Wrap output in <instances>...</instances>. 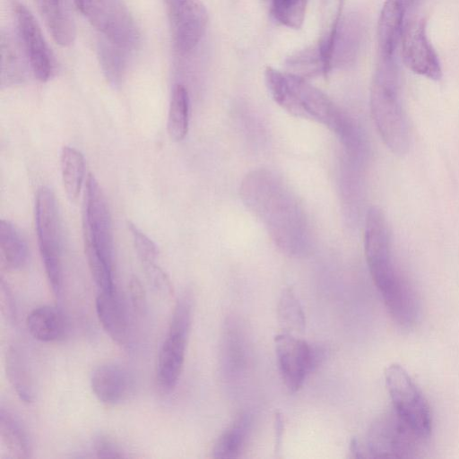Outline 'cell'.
<instances>
[{
	"label": "cell",
	"mask_w": 459,
	"mask_h": 459,
	"mask_svg": "<svg viewBox=\"0 0 459 459\" xmlns=\"http://www.w3.org/2000/svg\"><path fill=\"white\" fill-rule=\"evenodd\" d=\"M240 196L247 208L264 225L275 245L298 256L307 247L304 211L290 189L273 173L256 169L246 175Z\"/></svg>",
	"instance_id": "cell-1"
},
{
	"label": "cell",
	"mask_w": 459,
	"mask_h": 459,
	"mask_svg": "<svg viewBox=\"0 0 459 459\" xmlns=\"http://www.w3.org/2000/svg\"><path fill=\"white\" fill-rule=\"evenodd\" d=\"M364 250L372 280L389 314L401 326L413 325L419 316L418 300L394 263L389 225L383 211L377 206L367 212Z\"/></svg>",
	"instance_id": "cell-2"
},
{
	"label": "cell",
	"mask_w": 459,
	"mask_h": 459,
	"mask_svg": "<svg viewBox=\"0 0 459 459\" xmlns=\"http://www.w3.org/2000/svg\"><path fill=\"white\" fill-rule=\"evenodd\" d=\"M264 81L273 100L285 111L322 124L348 143L352 131L349 120L324 92L305 78L267 66Z\"/></svg>",
	"instance_id": "cell-3"
},
{
	"label": "cell",
	"mask_w": 459,
	"mask_h": 459,
	"mask_svg": "<svg viewBox=\"0 0 459 459\" xmlns=\"http://www.w3.org/2000/svg\"><path fill=\"white\" fill-rule=\"evenodd\" d=\"M369 106L374 124L385 146L395 155L407 153L411 133L394 58L378 57L370 87Z\"/></svg>",
	"instance_id": "cell-4"
},
{
	"label": "cell",
	"mask_w": 459,
	"mask_h": 459,
	"mask_svg": "<svg viewBox=\"0 0 459 459\" xmlns=\"http://www.w3.org/2000/svg\"><path fill=\"white\" fill-rule=\"evenodd\" d=\"M82 230L89 266L113 269L111 217L103 191L92 174H89L86 180Z\"/></svg>",
	"instance_id": "cell-5"
},
{
	"label": "cell",
	"mask_w": 459,
	"mask_h": 459,
	"mask_svg": "<svg viewBox=\"0 0 459 459\" xmlns=\"http://www.w3.org/2000/svg\"><path fill=\"white\" fill-rule=\"evenodd\" d=\"M35 225L46 275L54 295L58 297L63 281L61 224L56 196L47 186L39 188L36 195Z\"/></svg>",
	"instance_id": "cell-6"
},
{
	"label": "cell",
	"mask_w": 459,
	"mask_h": 459,
	"mask_svg": "<svg viewBox=\"0 0 459 459\" xmlns=\"http://www.w3.org/2000/svg\"><path fill=\"white\" fill-rule=\"evenodd\" d=\"M385 385L397 417L422 441L432 430V414L428 401L408 372L400 365H390Z\"/></svg>",
	"instance_id": "cell-7"
},
{
	"label": "cell",
	"mask_w": 459,
	"mask_h": 459,
	"mask_svg": "<svg viewBox=\"0 0 459 459\" xmlns=\"http://www.w3.org/2000/svg\"><path fill=\"white\" fill-rule=\"evenodd\" d=\"M88 22L102 39L127 51L137 48L140 32L123 0H74Z\"/></svg>",
	"instance_id": "cell-8"
},
{
	"label": "cell",
	"mask_w": 459,
	"mask_h": 459,
	"mask_svg": "<svg viewBox=\"0 0 459 459\" xmlns=\"http://www.w3.org/2000/svg\"><path fill=\"white\" fill-rule=\"evenodd\" d=\"M18 39L34 76L40 82L56 74V62L41 29L30 11L19 0H12Z\"/></svg>",
	"instance_id": "cell-9"
},
{
	"label": "cell",
	"mask_w": 459,
	"mask_h": 459,
	"mask_svg": "<svg viewBox=\"0 0 459 459\" xmlns=\"http://www.w3.org/2000/svg\"><path fill=\"white\" fill-rule=\"evenodd\" d=\"M420 440L394 413L381 416L368 430L366 451L375 458L413 456Z\"/></svg>",
	"instance_id": "cell-10"
},
{
	"label": "cell",
	"mask_w": 459,
	"mask_h": 459,
	"mask_svg": "<svg viewBox=\"0 0 459 459\" xmlns=\"http://www.w3.org/2000/svg\"><path fill=\"white\" fill-rule=\"evenodd\" d=\"M274 344L281 378L290 391L296 392L322 360L323 350L287 332L276 335Z\"/></svg>",
	"instance_id": "cell-11"
},
{
	"label": "cell",
	"mask_w": 459,
	"mask_h": 459,
	"mask_svg": "<svg viewBox=\"0 0 459 459\" xmlns=\"http://www.w3.org/2000/svg\"><path fill=\"white\" fill-rule=\"evenodd\" d=\"M172 41L186 54L202 39L208 23V13L201 0H163Z\"/></svg>",
	"instance_id": "cell-12"
},
{
	"label": "cell",
	"mask_w": 459,
	"mask_h": 459,
	"mask_svg": "<svg viewBox=\"0 0 459 459\" xmlns=\"http://www.w3.org/2000/svg\"><path fill=\"white\" fill-rule=\"evenodd\" d=\"M401 40L402 56L408 69L433 81L441 79L440 62L428 38L425 19L409 22L403 29Z\"/></svg>",
	"instance_id": "cell-13"
},
{
	"label": "cell",
	"mask_w": 459,
	"mask_h": 459,
	"mask_svg": "<svg viewBox=\"0 0 459 459\" xmlns=\"http://www.w3.org/2000/svg\"><path fill=\"white\" fill-rule=\"evenodd\" d=\"M91 386L99 401L117 404L126 400L134 391V379L123 367L116 364L101 365L94 369Z\"/></svg>",
	"instance_id": "cell-14"
},
{
	"label": "cell",
	"mask_w": 459,
	"mask_h": 459,
	"mask_svg": "<svg viewBox=\"0 0 459 459\" xmlns=\"http://www.w3.org/2000/svg\"><path fill=\"white\" fill-rule=\"evenodd\" d=\"M189 333L169 330L158 355L157 381L166 393L178 384L183 368Z\"/></svg>",
	"instance_id": "cell-15"
},
{
	"label": "cell",
	"mask_w": 459,
	"mask_h": 459,
	"mask_svg": "<svg viewBox=\"0 0 459 459\" xmlns=\"http://www.w3.org/2000/svg\"><path fill=\"white\" fill-rule=\"evenodd\" d=\"M412 0H385L377 23L378 55L394 58V53L402 38L407 9Z\"/></svg>",
	"instance_id": "cell-16"
},
{
	"label": "cell",
	"mask_w": 459,
	"mask_h": 459,
	"mask_svg": "<svg viewBox=\"0 0 459 459\" xmlns=\"http://www.w3.org/2000/svg\"><path fill=\"white\" fill-rule=\"evenodd\" d=\"M54 40L63 47L73 44L76 29L68 0H34Z\"/></svg>",
	"instance_id": "cell-17"
},
{
	"label": "cell",
	"mask_w": 459,
	"mask_h": 459,
	"mask_svg": "<svg viewBox=\"0 0 459 459\" xmlns=\"http://www.w3.org/2000/svg\"><path fill=\"white\" fill-rule=\"evenodd\" d=\"M96 312L107 334L117 344L128 342V325L124 307L117 291H101L96 298Z\"/></svg>",
	"instance_id": "cell-18"
},
{
	"label": "cell",
	"mask_w": 459,
	"mask_h": 459,
	"mask_svg": "<svg viewBox=\"0 0 459 459\" xmlns=\"http://www.w3.org/2000/svg\"><path fill=\"white\" fill-rule=\"evenodd\" d=\"M0 449L6 459H27L31 453L30 438L22 424L3 407L0 410Z\"/></svg>",
	"instance_id": "cell-19"
},
{
	"label": "cell",
	"mask_w": 459,
	"mask_h": 459,
	"mask_svg": "<svg viewBox=\"0 0 459 459\" xmlns=\"http://www.w3.org/2000/svg\"><path fill=\"white\" fill-rule=\"evenodd\" d=\"M318 49L325 74L329 73L335 48L343 0H321Z\"/></svg>",
	"instance_id": "cell-20"
},
{
	"label": "cell",
	"mask_w": 459,
	"mask_h": 459,
	"mask_svg": "<svg viewBox=\"0 0 459 459\" xmlns=\"http://www.w3.org/2000/svg\"><path fill=\"white\" fill-rule=\"evenodd\" d=\"M28 64L18 39L9 31L1 34V85L9 87L22 83Z\"/></svg>",
	"instance_id": "cell-21"
},
{
	"label": "cell",
	"mask_w": 459,
	"mask_h": 459,
	"mask_svg": "<svg viewBox=\"0 0 459 459\" xmlns=\"http://www.w3.org/2000/svg\"><path fill=\"white\" fill-rule=\"evenodd\" d=\"M26 326L34 339L45 342L63 338L65 332L63 314L51 306L34 308L26 318Z\"/></svg>",
	"instance_id": "cell-22"
},
{
	"label": "cell",
	"mask_w": 459,
	"mask_h": 459,
	"mask_svg": "<svg viewBox=\"0 0 459 459\" xmlns=\"http://www.w3.org/2000/svg\"><path fill=\"white\" fill-rule=\"evenodd\" d=\"M0 255L8 270H20L28 261V247L19 229L9 221H0Z\"/></svg>",
	"instance_id": "cell-23"
},
{
	"label": "cell",
	"mask_w": 459,
	"mask_h": 459,
	"mask_svg": "<svg viewBox=\"0 0 459 459\" xmlns=\"http://www.w3.org/2000/svg\"><path fill=\"white\" fill-rule=\"evenodd\" d=\"M7 378L21 400L30 403L34 401V385L27 361L16 346H10L5 353Z\"/></svg>",
	"instance_id": "cell-24"
},
{
	"label": "cell",
	"mask_w": 459,
	"mask_h": 459,
	"mask_svg": "<svg viewBox=\"0 0 459 459\" xmlns=\"http://www.w3.org/2000/svg\"><path fill=\"white\" fill-rule=\"evenodd\" d=\"M252 419L248 413H240L218 437L212 456L235 458L241 452L251 429Z\"/></svg>",
	"instance_id": "cell-25"
},
{
	"label": "cell",
	"mask_w": 459,
	"mask_h": 459,
	"mask_svg": "<svg viewBox=\"0 0 459 459\" xmlns=\"http://www.w3.org/2000/svg\"><path fill=\"white\" fill-rule=\"evenodd\" d=\"M60 167L66 195L70 201H75L84 178L85 163L83 155L74 147L64 146L60 155Z\"/></svg>",
	"instance_id": "cell-26"
},
{
	"label": "cell",
	"mask_w": 459,
	"mask_h": 459,
	"mask_svg": "<svg viewBox=\"0 0 459 459\" xmlns=\"http://www.w3.org/2000/svg\"><path fill=\"white\" fill-rule=\"evenodd\" d=\"M188 123V92L184 85L176 84L171 93L167 123L170 138L177 142L182 141L187 134Z\"/></svg>",
	"instance_id": "cell-27"
},
{
	"label": "cell",
	"mask_w": 459,
	"mask_h": 459,
	"mask_svg": "<svg viewBox=\"0 0 459 459\" xmlns=\"http://www.w3.org/2000/svg\"><path fill=\"white\" fill-rule=\"evenodd\" d=\"M129 51L101 39L98 46V55L103 74L108 82L117 87L123 79Z\"/></svg>",
	"instance_id": "cell-28"
},
{
	"label": "cell",
	"mask_w": 459,
	"mask_h": 459,
	"mask_svg": "<svg viewBox=\"0 0 459 459\" xmlns=\"http://www.w3.org/2000/svg\"><path fill=\"white\" fill-rule=\"evenodd\" d=\"M277 314L285 332L302 331L305 328V315L293 290L285 289L279 299Z\"/></svg>",
	"instance_id": "cell-29"
},
{
	"label": "cell",
	"mask_w": 459,
	"mask_h": 459,
	"mask_svg": "<svg viewBox=\"0 0 459 459\" xmlns=\"http://www.w3.org/2000/svg\"><path fill=\"white\" fill-rule=\"evenodd\" d=\"M274 19L281 24L298 30L304 22L307 0H264Z\"/></svg>",
	"instance_id": "cell-30"
},
{
	"label": "cell",
	"mask_w": 459,
	"mask_h": 459,
	"mask_svg": "<svg viewBox=\"0 0 459 459\" xmlns=\"http://www.w3.org/2000/svg\"><path fill=\"white\" fill-rule=\"evenodd\" d=\"M290 66L293 67L299 76L322 74L326 76L318 47L305 49L290 57Z\"/></svg>",
	"instance_id": "cell-31"
},
{
	"label": "cell",
	"mask_w": 459,
	"mask_h": 459,
	"mask_svg": "<svg viewBox=\"0 0 459 459\" xmlns=\"http://www.w3.org/2000/svg\"><path fill=\"white\" fill-rule=\"evenodd\" d=\"M192 311L193 299L191 294L186 291L177 301L169 330L189 333Z\"/></svg>",
	"instance_id": "cell-32"
},
{
	"label": "cell",
	"mask_w": 459,
	"mask_h": 459,
	"mask_svg": "<svg viewBox=\"0 0 459 459\" xmlns=\"http://www.w3.org/2000/svg\"><path fill=\"white\" fill-rule=\"evenodd\" d=\"M128 228L133 237L136 253L142 264L155 263L158 257V249L153 241L132 222L128 223Z\"/></svg>",
	"instance_id": "cell-33"
},
{
	"label": "cell",
	"mask_w": 459,
	"mask_h": 459,
	"mask_svg": "<svg viewBox=\"0 0 459 459\" xmlns=\"http://www.w3.org/2000/svg\"><path fill=\"white\" fill-rule=\"evenodd\" d=\"M149 283L160 294L169 296L173 292V287L168 274L156 262L143 264Z\"/></svg>",
	"instance_id": "cell-34"
},
{
	"label": "cell",
	"mask_w": 459,
	"mask_h": 459,
	"mask_svg": "<svg viewBox=\"0 0 459 459\" xmlns=\"http://www.w3.org/2000/svg\"><path fill=\"white\" fill-rule=\"evenodd\" d=\"M93 450L99 458H123L125 452L111 438L104 435H98L92 443Z\"/></svg>",
	"instance_id": "cell-35"
},
{
	"label": "cell",
	"mask_w": 459,
	"mask_h": 459,
	"mask_svg": "<svg viewBox=\"0 0 459 459\" xmlns=\"http://www.w3.org/2000/svg\"><path fill=\"white\" fill-rule=\"evenodd\" d=\"M128 290L134 309L137 313L142 314L146 307V295L145 290L137 277L132 276L130 278Z\"/></svg>",
	"instance_id": "cell-36"
},
{
	"label": "cell",
	"mask_w": 459,
	"mask_h": 459,
	"mask_svg": "<svg viewBox=\"0 0 459 459\" xmlns=\"http://www.w3.org/2000/svg\"><path fill=\"white\" fill-rule=\"evenodd\" d=\"M12 290L8 284L1 279L0 282V302L1 310L5 318L11 323L16 320V307Z\"/></svg>",
	"instance_id": "cell-37"
},
{
	"label": "cell",
	"mask_w": 459,
	"mask_h": 459,
	"mask_svg": "<svg viewBox=\"0 0 459 459\" xmlns=\"http://www.w3.org/2000/svg\"><path fill=\"white\" fill-rule=\"evenodd\" d=\"M282 420L281 418V415L276 414L275 415V438H276V446L278 447L280 446L281 434H282Z\"/></svg>",
	"instance_id": "cell-38"
}]
</instances>
